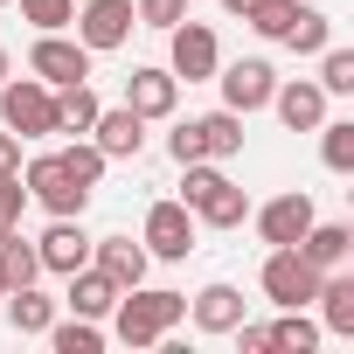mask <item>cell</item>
I'll return each mask as SVG.
<instances>
[{"mask_svg": "<svg viewBox=\"0 0 354 354\" xmlns=\"http://www.w3.org/2000/svg\"><path fill=\"white\" fill-rule=\"evenodd\" d=\"M146 257H167V264H181L188 250H195V216H188V202H153L146 209Z\"/></svg>", "mask_w": 354, "mask_h": 354, "instance_id": "ba28073f", "label": "cell"}, {"mask_svg": "<svg viewBox=\"0 0 354 354\" xmlns=\"http://www.w3.org/2000/svg\"><path fill=\"white\" fill-rule=\"evenodd\" d=\"M28 209V188H21V174H0V236H8Z\"/></svg>", "mask_w": 354, "mask_h": 354, "instance_id": "836d02e7", "label": "cell"}, {"mask_svg": "<svg viewBox=\"0 0 354 354\" xmlns=\"http://www.w3.org/2000/svg\"><path fill=\"white\" fill-rule=\"evenodd\" d=\"M299 257H306L313 271H340V264L354 257V230H347V223H319V216H313V230L299 236Z\"/></svg>", "mask_w": 354, "mask_h": 354, "instance_id": "2e32d148", "label": "cell"}, {"mask_svg": "<svg viewBox=\"0 0 354 354\" xmlns=\"http://www.w3.org/2000/svg\"><path fill=\"white\" fill-rule=\"evenodd\" d=\"M0 125L15 139H49L56 132V91L42 77H8L0 84Z\"/></svg>", "mask_w": 354, "mask_h": 354, "instance_id": "3957f363", "label": "cell"}, {"mask_svg": "<svg viewBox=\"0 0 354 354\" xmlns=\"http://www.w3.org/2000/svg\"><path fill=\"white\" fill-rule=\"evenodd\" d=\"M167 35H174V56H167V70H174V77L202 84V77H216V70H223V49H216V28H209V21H174Z\"/></svg>", "mask_w": 354, "mask_h": 354, "instance_id": "9c48e42d", "label": "cell"}, {"mask_svg": "<svg viewBox=\"0 0 354 354\" xmlns=\"http://www.w3.org/2000/svg\"><path fill=\"white\" fill-rule=\"evenodd\" d=\"M271 347L313 354V347H319V319H306V306H285V319H271Z\"/></svg>", "mask_w": 354, "mask_h": 354, "instance_id": "484cf974", "label": "cell"}, {"mask_svg": "<svg viewBox=\"0 0 354 354\" xmlns=\"http://www.w3.org/2000/svg\"><path fill=\"white\" fill-rule=\"evenodd\" d=\"M77 319H111V306H118V285L97 271V264H84V271H70V299H63Z\"/></svg>", "mask_w": 354, "mask_h": 354, "instance_id": "d6986e66", "label": "cell"}, {"mask_svg": "<svg viewBox=\"0 0 354 354\" xmlns=\"http://www.w3.org/2000/svg\"><path fill=\"white\" fill-rule=\"evenodd\" d=\"M91 264H97L118 292H132V285H146V264H153V257H146V243H132V236H97V243H91Z\"/></svg>", "mask_w": 354, "mask_h": 354, "instance_id": "5bb4252c", "label": "cell"}, {"mask_svg": "<svg viewBox=\"0 0 354 354\" xmlns=\"http://www.w3.org/2000/svg\"><path fill=\"white\" fill-rule=\"evenodd\" d=\"M8 319H15V333H49L56 299H42L35 285H21V292H8Z\"/></svg>", "mask_w": 354, "mask_h": 354, "instance_id": "d4e9b609", "label": "cell"}, {"mask_svg": "<svg viewBox=\"0 0 354 354\" xmlns=\"http://www.w3.org/2000/svg\"><path fill=\"white\" fill-rule=\"evenodd\" d=\"M0 8H8V0H0Z\"/></svg>", "mask_w": 354, "mask_h": 354, "instance_id": "60d3db41", "label": "cell"}, {"mask_svg": "<svg viewBox=\"0 0 354 354\" xmlns=\"http://www.w3.org/2000/svg\"><path fill=\"white\" fill-rule=\"evenodd\" d=\"M181 319H188V292H146V285H132L111 306V333L125 347H153V340H167Z\"/></svg>", "mask_w": 354, "mask_h": 354, "instance_id": "6da1fadb", "label": "cell"}, {"mask_svg": "<svg viewBox=\"0 0 354 354\" xmlns=\"http://www.w3.org/2000/svg\"><path fill=\"white\" fill-rule=\"evenodd\" d=\"M28 77H42L49 91L84 84V77H91V49H84V42H70L63 28H56V35H35V49H28Z\"/></svg>", "mask_w": 354, "mask_h": 354, "instance_id": "52a82bcc", "label": "cell"}, {"mask_svg": "<svg viewBox=\"0 0 354 354\" xmlns=\"http://www.w3.org/2000/svg\"><path fill=\"white\" fill-rule=\"evenodd\" d=\"M188 313H195L202 333H230V326L243 319V292H236V285H202V292L188 299Z\"/></svg>", "mask_w": 354, "mask_h": 354, "instance_id": "ffe728a7", "label": "cell"}, {"mask_svg": "<svg viewBox=\"0 0 354 354\" xmlns=\"http://www.w3.org/2000/svg\"><path fill=\"white\" fill-rule=\"evenodd\" d=\"M195 132H202V160H236L243 153V118L230 104L209 111V118H195Z\"/></svg>", "mask_w": 354, "mask_h": 354, "instance_id": "44dd1931", "label": "cell"}, {"mask_svg": "<svg viewBox=\"0 0 354 354\" xmlns=\"http://www.w3.org/2000/svg\"><path fill=\"white\" fill-rule=\"evenodd\" d=\"M56 160H63V167L77 174V181H84V188H97V181H104V167H111V160H104V153H97L91 139H77V146H63Z\"/></svg>", "mask_w": 354, "mask_h": 354, "instance_id": "f546056e", "label": "cell"}, {"mask_svg": "<svg viewBox=\"0 0 354 354\" xmlns=\"http://www.w3.org/2000/svg\"><path fill=\"white\" fill-rule=\"evenodd\" d=\"M0 299H8V278H0Z\"/></svg>", "mask_w": 354, "mask_h": 354, "instance_id": "ab89813d", "label": "cell"}, {"mask_svg": "<svg viewBox=\"0 0 354 354\" xmlns=\"http://www.w3.org/2000/svg\"><path fill=\"white\" fill-rule=\"evenodd\" d=\"M285 49H299V56H319L326 42H333V21L319 15V8H292V28L278 35Z\"/></svg>", "mask_w": 354, "mask_h": 354, "instance_id": "cb8c5ba5", "label": "cell"}, {"mask_svg": "<svg viewBox=\"0 0 354 354\" xmlns=\"http://www.w3.org/2000/svg\"><path fill=\"white\" fill-rule=\"evenodd\" d=\"M132 15L139 28H174V21H188V0H132Z\"/></svg>", "mask_w": 354, "mask_h": 354, "instance_id": "d6a6232c", "label": "cell"}, {"mask_svg": "<svg viewBox=\"0 0 354 354\" xmlns=\"http://www.w3.org/2000/svg\"><path fill=\"white\" fill-rule=\"evenodd\" d=\"M21 15L35 21V35H56V28L77 21V0H21Z\"/></svg>", "mask_w": 354, "mask_h": 354, "instance_id": "4dcf8cb0", "label": "cell"}, {"mask_svg": "<svg viewBox=\"0 0 354 354\" xmlns=\"http://www.w3.org/2000/svg\"><path fill=\"white\" fill-rule=\"evenodd\" d=\"M292 8H299V0H264V8H257V15H243V21H250L264 42H278V35L292 28Z\"/></svg>", "mask_w": 354, "mask_h": 354, "instance_id": "1f68e13d", "label": "cell"}, {"mask_svg": "<svg viewBox=\"0 0 354 354\" xmlns=\"http://www.w3.org/2000/svg\"><path fill=\"white\" fill-rule=\"evenodd\" d=\"M167 153L181 160V167H188V160H202V132H195V118H181V125L167 132Z\"/></svg>", "mask_w": 354, "mask_h": 354, "instance_id": "e575fe53", "label": "cell"}, {"mask_svg": "<svg viewBox=\"0 0 354 354\" xmlns=\"http://www.w3.org/2000/svg\"><path fill=\"white\" fill-rule=\"evenodd\" d=\"M91 146H97L104 160H139V146H146V118H139L132 104H111V111L91 118Z\"/></svg>", "mask_w": 354, "mask_h": 354, "instance_id": "7c38bea8", "label": "cell"}, {"mask_svg": "<svg viewBox=\"0 0 354 354\" xmlns=\"http://www.w3.org/2000/svg\"><path fill=\"white\" fill-rule=\"evenodd\" d=\"M230 333L243 340V354H271V326H243V319H236Z\"/></svg>", "mask_w": 354, "mask_h": 354, "instance_id": "d590c367", "label": "cell"}, {"mask_svg": "<svg viewBox=\"0 0 354 354\" xmlns=\"http://www.w3.org/2000/svg\"><path fill=\"white\" fill-rule=\"evenodd\" d=\"M104 104H97V91H91V77L84 84H63L56 91V132H91V118H97Z\"/></svg>", "mask_w": 354, "mask_h": 354, "instance_id": "7402d4cb", "label": "cell"}, {"mask_svg": "<svg viewBox=\"0 0 354 354\" xmlns=\"http://www.w3.org/2000/svg\"><path fill=\"white\" fill-rule=\"evenodd\" d=\"M0 278H8V292H21V285L42 278V257H35V243H21V230L0 236Z\"/></svg>", "mask_w": 354, "mask_h": 354, "instance_id": "603a6c76", "label": "cell"}, {"mask_svg": "<svg viewBox=\"0 0 354 354\" xmlns=\"http://www.w3.org/2000/svg\"><path fill=\"white\" fill-rule=\"evenodd\" d=\"M319 153H326V167L333 174H354V118H319Z\"/></svg>", "mask_w": 354, "mask_h": 354, "instance_id": "83f0119b", "label": "cell"}, {"mask_svg": "<svg viewBox=\"0 0 354 354\" xmlns=\"http://www.w3.org/2000/svg\"><path fill=\"white\" fill-rule=\"evenodd\" d=\"M0 84H8V49H0Z\"/></svg>", "mask_w": 354, "mask_h": 354, "instance_id": "f35d334b", "label": "cell"}, {"mask_svg": "<svg viewBox=\"0 0 354 354\" xmlns=\"http://www.w3.org/2000/svg\"><path fill=\"white\" fill-rule=\"evenodd\" d=\"M49 347L56 354H97L104 333H97V319H49Z\"/></svg>", "mask_w": 354, "mask_h": 354, "instance_id": "4316f807", "label": "cell"}, {"mask_svg": "<svg viewBox=\"0 0 354 354\" xmlns=\"http://www.w3.org/2000/svg\"><path fill=\"white\" fill-rule=\"evenodd\" d=\"M319 278H326V271H313V264L299 257V243H278V250L264 257V278H257V285H264V299L285 313V306H313Z\"/></svg>", "mask_w": 354, "mask_h": 354, "instance_id": "5b68a950", "label": "cell"}, {"mask_svg": "<svg viewBox=\"0 0 354 354\" xmlns=\"http://www.w3.org/2000/svg\"><path fill=\"white\" fill-rule=\"evenodd\" d=\"M35 257H42V271H56V278L84 271V264H91V236H84V223H77V216H49Z\"/></svg>", "mask_w": 354, "mask_h": 354, "instance_id": "8fae6325", "label": "cell"}, {"mask_svg": "<svg viewBox=\"0 0 354 354\" xmlns=\"http://www.w3.org/2000/svg\"><path fill=\"white\" fill-rule=\"evenodd\" d=\"M319 91L326 97H347L354 91V49H333V42L319 49Z\"/></svg>", "mask_w": 354, "mask_h": 354, "instance_id": "f1b7e54d", "label": "cell"}, {"mask_svg": "<svg viewBox=\"0 0 354 354\" xmlns=\"http://www.w3.org/2000/svg\"><path fill=\"white\" fill-rule=\"evenodd\" d=\"M313 216H319V209H313V195H306V188H292V195H278V202H264V209H257V230H264V243L278 250V243H299V236L313 230Z\"/></svg>", "mask_w": 354, "mask_h": 354, "instance_id": "4fadbf2b", "label": "cell"}, {"mask_svg": "<svg viewBox=\"0 0 354 354\" xmlns=\"http://www.w3.org/2000/svg\"><path fill=\"white\" fill-rule=\"evenodd\" d=\"M216 84H223V104H230L236 118H250V111H264V104H271V91H278V70H271L264 56H243V63H230Z\"/></svg>", "mask_w": 354, "mask_h": 354, "instance_id": "30bf717a", "label": "cell"}, {"mask_svg": "<svg viewBox=\"0 0 354 354\" xmlns=\"http://www.w3.org/2000/svg\"><path fill=\"white\" fill-rule=\"evenodd\" d=\"M70 28H77V42H84L91 56H104V49H125V42H132L139 15H132V0H84Z\"/></svg>", "mask_w": 354, "mask_h": 354, "instance_id": "8992f818", "label": "cell"}, {"mask_svg": "<svg viewBox=\"0 0 354 354\" xmlns=\"http://www.w3.org/2000/svg\"><path fill=\"white\" fill-rule=\"evenodd\" d=\"M313 306H319V333L354 340V278H347V271H326L319 292H313Z\"/></svg>", "mask_w": 354, "mask_h": 354, "instance_id": "e0dca14e", "label": "cell"}, {"mask_svg": "<svg viewBox=\"0 0 354 354\" xmlns=\"http://www.w3.org/2000/svg\"><path fill=\"white\" fill-rule=\"evenodd\" d=\"M181 174H188V181H181V202H188L195 223H209V230H236V223L250 216V195L230 181L216 160H188Z\"/></svg>", "mask_w": 354, "mask_h": 354, "instance_id": "7a4b0ae2", "label": "cell"}, {"mask_svg": "<svg viewBox=\"0 0 354 354\" xmlns=\"http://www.w3.org/2000/svg\"><path fill=\"white\" fill-rule=\"evenodd\" d=\"M174 97H181V77H174V70L139 63V70L125 77V104H132L139 118H167V111H174Z\"/></svg>", "mask_w": 354, "mask_h": 354, "instance_id": "9a60e30c", "label": "cell"}, {"mask_svg": "<svg viewBox=\"0 0 354 354\" xmlns=\"http://www.w3.org/2000/svg\"><path fill=\"white\" fill-rule=\"evenodd\" d=\"M223 8H230V15L243 21V15H257V8H264V0H223Z\"/></svg>", "mask_w": 354, "mask_h": 354, "instance_id": "74e56055", "label": "cell"}, {"mask_svg": "<svg viewBox=\"0 0 354 354\" xmlns=\"http://www.w3.org/2000/svg\"><path fill=\"white\" fill-rule=\"evenodd\" d=\"M21 188H28V202H42L49 216H84L91 209V188L77 181V174L56 160V153H42V160H28V174H21Z\"/></svg>", "mask_w": 354, "mask_h": 354, "instance_id": "277c9868", "label": "cell"}, {"mask_svg": "<svg viewBox=\"0 0 354 354\" xmlns=\"http://www.w3.org/2000/svg\"><path fill=\"white\" fill-rule=\"evenodd\" d=\"M0 174H21V139L0 132Z\"/></svg>", "mask_w": 354, "mask_h": 354, "instance_id": "8d00e7d4", "label": "cell"}, {"mask_svg": "<svg viewBox=\"0 0 354 354\" xmlns=\"http://www.w3.org/2000/svg\"><path fill=\"white\" fill-rule=\"evenodd\" d=\"M271 111H278L292 132H319V118H326V91H319V84H278V91H271Z\"/></svg>", "mask_w": 354, "mask_h": 354, "instance_id": "ac0fdd59", "label": "cell"}]
</instances>
